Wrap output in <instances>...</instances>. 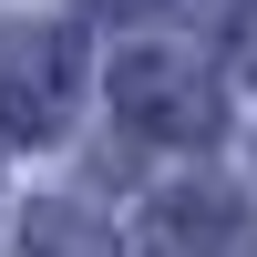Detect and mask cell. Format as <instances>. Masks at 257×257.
Returning a JSON list of instances; mask_svg holds the SVG:
<instances>
[{
	"label": "cell",
	"instance_id": "cell-1",
	"mask_svg": "<svg viewBox=\"0 0 257 257\" xmlns=\"http://www.w3.org/2000/svg\"><path fill=\"white\" fill-rule=\"evenodd\" d=\"M72 93H82V41L72 21H21L0 41V134L21 144H52L72 123Z\"/></svg>",
	"mask_w": 257,
	"mask_h": 257
},
{
	"label": "cell",
	"instance_id": "cell-2",
	"mask_svg": "<svg viewBox=\"0 0 257 257\" xmlns=\"http://www.w3.org/2000/svg\"><path fill=\"white\" fill-rule=\"evenodd\" d=\"M113 113L134 123L144 144H206L216 134V82L185 52H123L113 62Z\"/></svg>",
	"mask_w": 257,
	"mask_h": 257
},
{
	"label": "cell",
	"instance_id": "cell-3",
	"mask_svg": "<svg viewBox=\"0 0 257 257\" xmlns=\"http://www.w3.org/2000/svg\"><path fill=\"white\" fill-rule=\"evenodd\" d=\"M144 247L155 257H257V196L196 175V185H165L144 206Z\"/></svg>",
	"mask_w": 257,
	"mask_h": 257
},
{
	"label": "cell",
	"instance_id": "cell-4",
	"mask_svg": "<svg viewBox=\"0 0 257 257\" xmlns=\"http://www.w3.org/2000/svg\"><path fill=\"white\" fill-rule=\"evenodd\" d=\"M21 257H123V247H113V226L82 216V206H31V216H21Z\"/></svg>",
	"mask_w": 257,
	"mask_h": 257
},
{
	"label": "cell",
	"instance_id": "cell-5",
	"mask_svg": "<svg viewBox=\"0 0 257 257\" xmlns=\"http://www.w3.org/2000/svg\"><path fill=\"white\" fill-rule=\"evenodd\" d=\"M206 31H216V62L257 82V0H206Z\"/></svg>",
	"mask_w": 257,
	"mask_h": 257
}]
</instances>
